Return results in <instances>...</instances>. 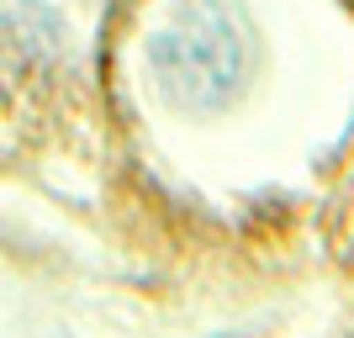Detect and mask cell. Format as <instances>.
Masks as SVG:
<instances>
[{"instance_id":"cell-1","label":"cell","mask_w":354,"mask_h":338,"mask_svg":"<svg viewBox=\"0 0 354 338\" xmlns=\"http://www.w3.org/2000/svg\"><path fill=\"white\" fill-rule=\"evenodd\" d=\"M259 59L254 21L238 0H175L148 37L159 95L191 117L222 111L243 95Z\"/></svg>"}]
</instances>
